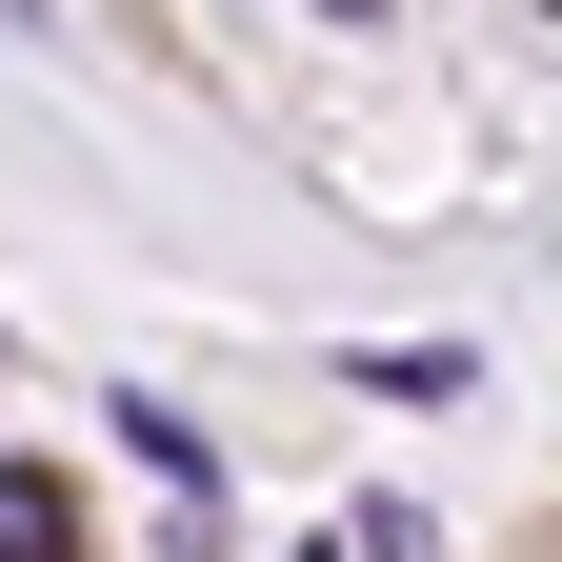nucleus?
Listing matches in <instances>:
<instances>
[{
    "mask_svg": "<svg viewBox=\"0 0 562 562\" xmlns=\"http://www.w3.org/2000/svg\"><path fill=\"white\" fill-rule=\"evenodd\" d=\"M0 562H81V522H60V482H21V462H0Z\"/></svg>",
    "mask_w": 562,
    "mask_h": 562,
    "instance_id": "nucleus-1",
    "label": "nucleus"
}]
</instances>
